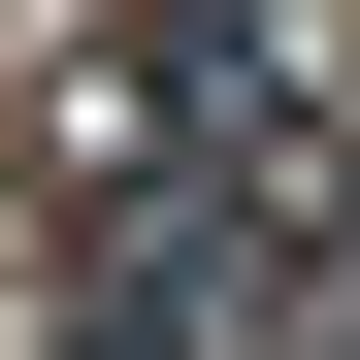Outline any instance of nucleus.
<instances>
[{
	"instance_id": "1",
	"label": "nucleus",
	"mask_w": 360,
	"mask_h": 360,
	"mask_svg": "<svg viewBox=\"0 0 360 360\" xmlns=\"http://www.w3.org/2000/svg\"><path fill=\"white\" fill-rule=\"evenodd\" d=\"M229 33H262V0H164V98H197V66H229Z\"/></svg>"
}]
</instances>
